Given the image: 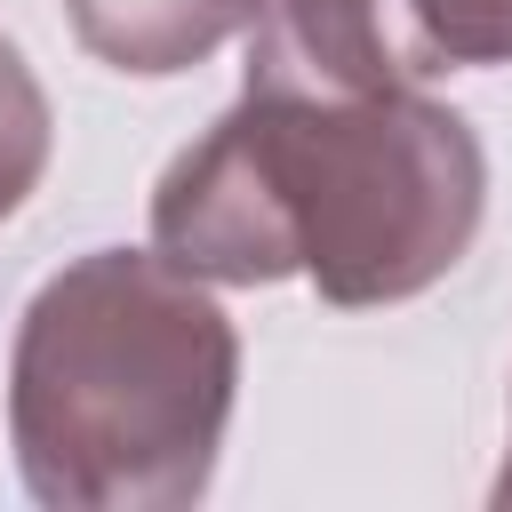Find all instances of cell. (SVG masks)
<instances>
[{
	"mask_svg": "<svg viewBox=\"0 0 512 512\" xmlns=\"http://www.w3.org/2000/svg\"><path fill=\"white\" fill-rule=\"evenodd\" d=\"M488 216V152L424 88L312 96L248 80L152 184V248L216 288L312 280L368 312L448 280Z\"/></svg>",
	"mask_w": 512,
	"mask_h": 512,
	"instance_id": "cell-1",
	"label": "cell"
},
{
	"mask_svg": "<svg viewBox=\"0 0 512 512\" xmlns=\"http://www.w3.org/2000/svg\"><path fill=\"white\" fill-rule=\"evenodd\" d=\"M496 512H512V448H504V472H496Z\"/></svg>",
	"mask_w": 512,
	"mask_h": 512,
	"instance_id": "cell-6",
	"label": "cell"
},
{
	"mask_svg": "<svg viewBox=\"0 0 512 512\" xmlns=\"http://www.w3.org/2000/svg\"><path fill=\"white\" fill-rule=\"evenodd\" d=\"M232 392V312L160 248H88L8 344L16 480L48 512H184L216 480Z\"/></svg>",
	"mask_w": 512,
	"mask_h": 512,
	"instance_id": "cell-2",
	"label": "cell"
},
{
	"mask_svg": "<svg viewBox=\"0 0 512 512\" xmlns=\"http://www.w3.org/2000/svg\"><path fill=\"white\" fill-rule=\"evenodd\" d=\"M48 144H56V120H48V96L24 64V48L0 40V224L32 200V184L48 176Z\"/></svg>",
	"mask_w": 512,
	"mask_h": 512,
	"instance_id": "cell-5",
	"label": "cell"
},
{
	"mask_svg": "<svg viewBox=\"0 0 512 512\" xmlns=\"http://www.w3.org/2000/svg\"><path fill=\"white\" fill-rule=\"evenodd\" d=\"M256 8L264 0H64L72 40L128 80H176L208 64L224 40L256 24Z\"/></svg>",
	"mask_w": 512,
	"mask_h": 512,
	"instance_id": "cell-4",
	"label": "cell"
},
{
	"mask_svg": "<svg viewBox=\"0 0 512 512\" xmlns=\"http://www.w3.org/2000/svg\"><path fill=\"white\" fill-rule=\"evenodd\" d=\"M480 64H512V0H264L248 24L264 88L384 96Z\"/></svg>",
	"mask_w": 512,
	"mask_h": 512,
	"instance_id": "cell-3",
	"label": "cell"
}]
</instances>
